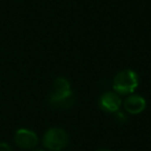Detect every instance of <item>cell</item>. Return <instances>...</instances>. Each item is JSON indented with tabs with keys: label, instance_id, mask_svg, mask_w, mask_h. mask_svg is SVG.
<instances>
[{
	"label": "cell",
	"instance_id": "obj_1",
	"mask_svg": "<svg viewBox=\"0 0 151 151\" xmlns=\"http://www.w3.org/2000/svg\"><path fill=\"white\" fill-rule=\"evenodd\" d=\"M139 85V76L132 69H124L115 76L113 88L118 94H132Z\"/></svg>",
	"mask_w": 151,
	"mask_h": 151
},
{
	"label": "cell",
	"instance_id": "obj_2",
	"mask_svg": "<svg viewBox=\"0 0 151 151\" xmlns=\"http://www.w3.org/2000/svg\"><path fill=\"white\" fill-rule=\"evenodd\" d=\"M69 138L64 129L59 127L49 128L42 137V145L50 151H61L67 146Z\"/></svg>",
	"mask_w": 151,
	"mask_h": 151
},
{
	"label": "cell",
	"instance_id": "obj_3",
	"mask_svg": "<svg viewBox=\"0 0 151 151\" xmlns=\"http://www.w3.org/2000/svg\"><path fill=\"white\" fill-rule=\"evenodd\" d=\"M73 93L70 87V83L66 78L63 77H59L54 81L53 84V90L51 91L50 96H49V103L50 105L54 106L57 101H59L60 99H64V97L68 96L69 94Z\"/></svg>",
	"mask_w": 151,
	"mask_h": 151
},
{
	"label": "cell",
	"instance_id": "obj_4",
	"mask_svg": "<svg viewBox=\"0 0 151 151\" xmlns=\"http://www.w3.org/2000/svg\"><path fill=\"white\" fill-rule=\"evenodd\" d=\"M15 143L18 147L22 149H33L38 144V137L35 132L28 128H19L16 130L15 137H14Z\"/></svg>",
	"mask_w": 151,
	"mask_h": 151
},
{
	"label": "cell",
	"instance_id": "obj_5",
	"mask_svg": "<svg viewBox=\"0 0 151 151\" xmlns=\"http://www.w3.org/2000/svg\"><path fill=\"white\" fill-rule=\"evenodd\" d=\"M99 105L103 111L108 112V113H115L119 111L120 106H121V99L118 93L107 91L99 97Z\"/></svg>",
	"mask_w": 151,
	"mask_h": 151
},
{
	"label": "cell",
	"instance_id": "obj_6",
	"mask_svg": "<svg viewBox=\"0 0 151 151\" xmlns=\"http://www.w3.org/2000/svg\"><path fill=\"white\" fill-rule=\"evenodd\" d=\"M124 109L132 115L140 114L146 109V101L139 94H130L124 101Z\"/></svg>",
	"mask_w": 151,
	"mask_h": 151
},
{
	"label": "cell",
	"instance_id": "obj_7",
	"mask_svg": "<svg viewBox=\"0 0 151 151\" xmlns=\"http://www.w3.org/2000/svg\"><path fill=\"white\" fill-rule=\"evenodd\" d=\"M0 151H14L11 145L5 142H0Z\"/></svg>",
	"mask_w": 151,
	"mask_h": 151
},
{
	"label": "cell",
	"instance_id": "obj_8",
	"mask_svg": "<svg viewBox=\"0 0 151 151\" xmlns=\"http://www.w3.org/2000/svg\"><path fill=\"white\" fill-rule=\"evenodd\" d=\"M115 117H116V119H117L119 122H124V121H126L125 115H124L123 113H121V112H119V111L115 112Z\"/></svg>",
	"mask_w": 151,
	"mask_h": 151
},
{
	"label": "cell",
	"instance_id": "obj_9",
	"mask_svg": "<svg viewBox=\"0 0 151 151\" xmlns=\"http://www.w3.org/2000/svg\"><path fill=\"white\" fill-rule=\"evenodd\" d=\"M31 151H45L44 149H40V148H33Z\"/></svg>",
	"mask_w": 151,
	"mask_h": 151
},
{
	"label": "cell",
	"instance_id": "obj_10",
	"mask_svg": "<svg viewBox=\"0 0 151 151\" xmlns=\"http://www.w3.org/2000/svg\"><path fill=\"white\" fill-rule=\"evenodd\" d=\"M96 151H112V150H110V149H106V148H103V149H99V150H96Z\"/></svg>",
	"mask_w": 151,
	"mask_h": 151
}]
</instances>
